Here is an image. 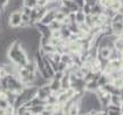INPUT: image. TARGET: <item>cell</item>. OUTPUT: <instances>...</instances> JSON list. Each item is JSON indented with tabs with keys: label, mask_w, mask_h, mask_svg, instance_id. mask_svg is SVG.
Wrapping results in <instances>:
<instances>
[{
	"label": "cell",
	"mask_w": 123,
	"mask_h": 115,
	"mask_svg": "<svg viewBox=\"0 0 123 115\" xmlns=\"http://www.w3.org/2000/svg\"><path fill=\"white\" fill-rule=\"evenodd\" d=\"M83 115H89V114H83Z\"/></svg>",
	"instance_id": "cell-32"
},
{
	"label": "cell",
	"mask_w": 123,
	"mask_h": 115,
	"mask_svg": "<svg viewBox=\"0 0 123 115\" xmlns=\"http://www.w3.org/2000/svg\"><path fill=\"white\" fill-rule=\"evenodd\" d=\"M74 2L77 5L79 8H83V6L86 5V0H74Z\"/></svg>",
	"instance_id": "cell-25"
},
{
	"label": "cell",
	"mask_w": 123,
	"mask_h": 115,
	"mask_svg": "<svg viewBox=\"0 0 123 115\" xmlns=\"http://www.w3.org/2000/svg\"><path fill=\"white\" fill-rule=\"evenodd\" d=\"M111 21L113 22H123V14L120 12H116L114 14V17L111 18Z\"/></svg>",
	"instance_id": "cell-20"
},
{
	"label": "cell",
	"mask_w": 123,
	"mask_h": 115,
	"mask_svg": "<svg viewBox=\"0 0 123 115\" xmlns=\"http://www.w3.org/2000/svg\"><path fill=\"white\" fill-rule=\"evenodd\" d=\"M32 11H33V8H31V7H28V6H25V5L21 7V12H22L24 14H26V15H31Z\"/></svg>",
	"instance_id": "cell-24"
},
{
	"label": "cell",
	"mask_w": 123,
	"mask_h": 115,
	"mask_svg": "<svg viewBox=\"0 0 123 115\" xmlns=\"http://www.w3.org/2000/svg\"><path fill=\"white\" fill-rule=\"evenodd\" d=\"M110 82H111L113 86L116 87L117 89H120V90L123 89V77H116V79H113Z\"/></svg>",
	"instance_id": "cell-15"
},
{
	"label": "cell",
	"mask_w": 123,
	"mask_h": 115,
	"mask_svg": "<svg viewBox=\"0 0 123 115\" xmlns=\"http://www.w3.org/2000/svg\"><path fill=\"white\" fill-rule=\"evenodd\" d=\"M49 28H50V31H55V29H61V27H62V24L60 22V21H57V20H53L49 25Z\"/></svg>",
	"instance_id": "cell-18"
},
{
	"label": "cell",
	"mask_w": 123,
	"mask_h": 115,
	"mask_svg": "<svg viewBox=\"0 0 123 115\" xmlns=\"http://www.w3.org/2000/svg\"><path fill=\"white\" fill-rule=\"evenodd\" d=\"M11 0H0V5H1V7L5 10L7 6H8V4H10Z\"/></svg>",
	"instance_id": "cell-27"
},
{
	"label": "cell",
	"mask_w": 123,
	"mask_h": 115,
	"mask_svg": "<svg viewBox=\"0 0 123 115\" xmlns=\"http://www.w3.org/2000/svg\"><path fill=\"white\" fill-rule=\"evenodd\" d=\"M22 24V12L14 11L10 14V26L13 28H18Z\"/></svg>",
	"instance_id": "cell-2"
},
{
	"label": "cell",
	"mask_w": 123,
	"mask_h": 115,
	"mask_svg": "<svg viewBox=\"0 0 123 115\" xmlns=\"http://www.w3.org/2000/svg\"><path fill=\"white\" fill-rule=\"evenodd\" d=\"M49 87H50V89H52V93H57V92L61 90V81L53 77V79L50 80Z\"/></svg>",
	"instance_id": "cell-8"
},
{
	"label": "cell",
	"mask_w": 123,
	"mask_h": 115,
	"mask_svg": "<svg viewBox=\"0 0 123 115\" xmlns=\"http://www.w3.org/2000/svg\"><path fill=\"white\" fill-rule=\"evenodd\" d=\"M97 2H98V0H86V4H87V5H89V6H92V7L95 6Z\"/></svg>",
	"instance_id": "cell-28"
},
{
	"label": "cell",
	"mask_w": 123,
	"mask_h": 115,
	"mask_svg": "<svg viewBox=\"0 0 123 115\" xmlns=\"http://www.w3.org/2000/svg\"><path fill=\"white\" fill-rule=\"evenodd\" d=\"M123 103V99L121 94H111V97H110V105H115L121 107Z\"/></svg>",
	"instance_id": "cell-12"
},
{
	"label": "cell",
	"mask_w": 123,
	"mask_h": 115,
	"mask_svg": "<svg viewBox=\"0 0 123 115\" xmlns=\"http://www.w3.org/2000/svg\"><path fill=\"white\" fill-rule=\"evenodd\" d=\"M121 113L123 114V103H122V106H121Z\"/></svg>",
	"instance_id": "cell-29"
},
{
	"label": "cell",
	"mask_w": 123,
	"mask_h": 115,
	"mask_svg": "<svg viewBox=\"0 0 123 115\" xmlns=\"http://www.w3.org/2000/svg\"><path fill=\"white\" fill-rule=\"evenodd\" d=\"M82 10H83V12H85L87 15H88V14H92V6H89V5H87V4L83 6Z\"/></svg>",
	"instance_id": "cell-26"
},
{
	"label": "cell",
	"mask_w": 123,
	"mask_h": 115,
	"mask_svg": "<svg viewBox=\"0 0 123 115\" xmlns=\"http://www.w3.org/2000/svg\"><path fill=\"white\" fill-rule=\"evenodd\" d=\"M0 19H1V10H0Z\"/></svg>",
	"instance_id": "cell-30"
},
{
	"label": "cell",
	"mask_w": 123,
	"mask_h": 115,
	"mask_svg": "<svg viewBox=\"0 0 123 115\" xmlns=\"http://www.w3.org/2000/svg\"><path fill=\"white\" fill-rule=\"evenodd\" d=\"M121 115H123V114H122V113H121Z\"/></svg>",
	"instance_id": "cell-33"
},
{
	"label": "cell",
	"mask_w": 123,
	"mask_h": 115,
	"mask_svg": "<svg viewBox=\"0 0 123 115\" xmlns=\"http://www.w3.org/2000/svg\"><path fill=\"white\" fill-rule=\"evenodd\" d=\"M35 27L38 28V31L43 37H50L52 31H50L48 25H45V24H42V22H37V24H35Z\"/></svg>",
	"instance_id": "cell-5"
},
{
	"label": "cell",
	"mask_w": 123,
	"mask_h": 115,
	"mask_svg": "<svg viewBox=\"0 0 123 115\" xmlns=\"http://www.w3.org/2000/svg\"><path fill=\"white\" fill-rule=\"evenodd\" d=\"M111 51H113V48L110 47H100L97 58L101 60H109V58L111 55Z\"/></svg>",
	"instance_id": "cell-3"
},
{
	"label": "cell",
	"mask_w": 123,
	"mask_h": 115,
	"mask_svg": "<svg viewBox=\"0 0 123 115\" xmlns=\"http://www.w3.org/2000/svg\"><path fill=\"white\" fill-rule=\"evenodd\" d=\"M50 38L61 39V38H62V32H61V29H55V31H52V33H50Z\"/></svg>",
	"instance_id": "cell-21"
},
{
	"label": "cell",
	"mask_w": 123,
	"mask_h": 115,
	"mask_svg": "<svg viewBox=\"0 0 123 115\" xmlns=\"http://www.w3.org/2000/svg\"><path fill=\"white\" fill-rule=\"evenodd\" d=\"M10 105L11 103L8 102V100H7V99L0 97V108H1V109H5V110H6V108H7Z\"/></svg>",
	"instance_id": "cell-22"
},
{
	"label": "cell",
	"mask_w": 123,
	"mask_h": 115,
	"mask_svg": "<svg viewBox=\"0 0 123 115\" xmlns=\"http://www.w3.org/2000/svg\"><path fill=\"white\" fill-rule=\"evenodd\" d=\"M66 17H67V15L65 14V13H62L61 11H57V12H56V15H55V20L60 21V22H62V21H63V19H65Z\"/></svg>",
	"instance_id": "cell-23"
},
{
	"label": "cell",
	"mask_w": 123,
	"mask_h": 115,
	"mask_svg": "<svg viewBox=\"0 0 123 115\" xmlns=\"http://www.w3.org/2000/svg\"><path fill=\"white\" fill-rule=\"evenodd\" d=\"M86 18H87V14H86L82 8H80L79 11L75 12V22L77 25H81V24H85L86 22Z\"/></svg>",
	"instance_id": "cell-7"
},
{
	"label": "cell",
	"mask_w": 123,
	"mask_h": 115,
	"mask_svg": "<svg viewBox=\"0 0 123 115\" xmlns=\"http://www.w3.org/2000/svg\"><path fill=\"white\" fill-rule=\"evenodd\" d=\"M122 5H123V0H113V2H111L109 10L114 11V12H118L120 8L122 7Z\"/></svg>",
	"instance_id": "cell-14"
},
{
	"label": "cell",
	"mask_w": 123,
	"mask_h": 115,
	"mask_svg": "<svg viewBox=\"0 0 123 115\" xmlns=\"http://www.w3.org/2000/svg\"><path fill=\"white\" fill-rule=\"evenodd\" d=\"M109 65L113 67L115 70H121L123 67V60L122 59H115V60H109Z\"/></svg>",
	"instance_id": "cell-11"
},
{
	"label": "cell",
	"mask_w": 123,
	"mask_h": 115,
	"mask_svg": "<svg viewBox=\"0 0 123 115\" xmlns=\"http://www.w3.org/2000/svg\"><path fill=\"white\" fill-rule=\"evenodd\" d=\"M113 34L116 37H122L123 34V22H111Z\"/></svg>",
	"instance_id": "cell-6"
},
{
	"label": "cell",
	"mask_w": 123,
	"mask_h": 115,
	"mask_svg": "<svg viewBox=\"0 0 123 115\" xmlns=\"http://www.w3.org/2000/svg\"><path fill=\"white\" fill-rule=\"evenodd\" d=\"M24 5L31 8H35L38 6V0H24Z\"/></svg>",
	"instance_id": "cell-19"
},
{
	"label": "cell",
	"mask_w": 123,
	"mask_h": 115,
	"mask_svg": "<svg viewBox=\"0 0 123 115\" xmlns=\"http://www.w3.org/2000/svg\"><path fill=\"white\" fill-rule=\"evenodd\" d=\"M31 110L33 112V114H42L45 112V103H41V105H38V106H34L31 108Z\"/></svg>",
	"instance_id": "cell-17"
},
{
	"label": "cell",
	"mask_w": 123,
	"mask_h": 115,
	"mask_svg": "<svg viewBox=\"0 0 123 115\" xmlns=\"http://www.w3.org/2000/svg\"><path fill=\"white\" fill-rule=\"evenodd\" d=\"M98 88H100V86L97 83V80H92V81L86 83V90L87 92H94L95 93Z\"/></svg>",
	"instance_id": "cell-9"
},
{
	"label": "cell",
	"mask_w": 123,
	"mask_h": 115,
	"mask_svg": "<svg viewBox=\"0 0 123 115\" xmlns=\"http://www.w3.org/2000/svg\"><path fill=\"white\" fill-rule=\"evenodd\" d=\"M35 115H42V114H35Z\"/></svg>",
	"instance_id": "cell-31"
},
{
	"label": "cell",
	"mask_w": 123,
	"mask_h": 115,
	"mask_svg": "<svg viewBox=\"0 0 123 115\" xmlns=\"http://www.w3.org/2000/svg\"><path fill=\"white\" fill-rule=\"evenodd\" d=\"M114 48L118 52H123V37H117L116 40L114 41Z\"/></svg>",
	"instance_id": "cell-13"
},
{
	"label": "cell",
	"mask_w": 123,
	"mask_h": 115,
	"mask_svg": "<svg viewBox=\"0 0 123 115\" xmlns=\"http://www.w3.org/2000/svg\"><path fill=\"white\" fill-rule=\"evenodd\" d=\"M7 57L10 58V60L13 64H15L17 66H20V67H26V65L29 62L28 55L24 51L19 40H17L14 44H12V46L7 52Z\"/></svg>",
	"instance_id": "cell-1"
},
{
	"label": "cell",
	"mask_w": 123,
	"mask_h": 115,
	"mask_svg": "<svg viewBox=\"0 0 123 115\" xmlns=\"http://www.w3.org/2000/svg\"><path fill=\"white\" fill-rule=\"evenodd\" d=\"M103 12H104V8L98 2H97L95 6L92 7V14H93V15H100V14H102Z\"/></svg>",
	"instance_id": "cell-16"
},
{
	"label": "cell",
	"mask_w": 123,
	"mask_h": 115,
	"mask_svg": "<svg viewBox=\"0 0 123 115\" xmlns=\"http://www.w3.org/2000/svg\"><path fill=\"white\" fill-rule=\"evenodd\" d=\"M62 5L66 6L67 8H69L70 12H76V11L80 10L77 7V5L74 2V0H62Z\"/></svg>",
	"instance_id": "cell-10"
},
{
	"label": "cell",
	"mask_w": 123,
	"mask_h": 115,
	"mask_svg": "<svg viewBox=\"0 0 123 115\" xmlns=\"http://www.w3.org/2000/svg\"><path fill=\"white\" fill-rule=\"evenodd\" d=\"M56 12L57 11H47L46 14L43 15V18L41 19V21H39V22H42V24H45V25H49L53 20H55Z\"/></svg>",
	"instance_id": "cell-4"
}]
</instances>
